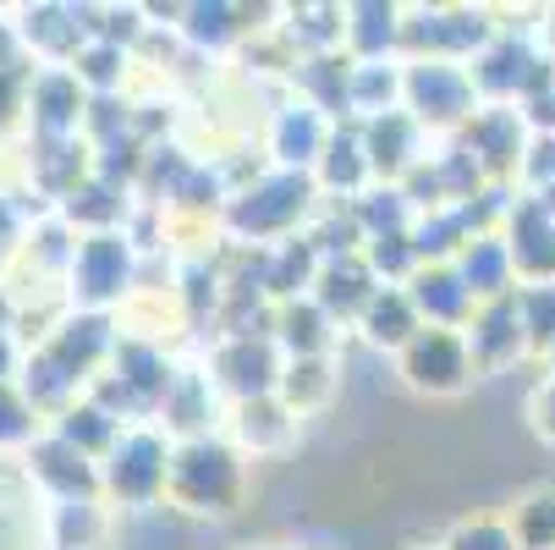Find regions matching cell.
I'll use <instances>...</instances> for the list:
<instances>
[{"mask_svg": "<svg viewBox=\"0 0 555 550\" xmlns=\"http://www.w3.org/2000/svg\"><path fill=\"white\" fill-rule=\"evenodd\" d=\"M512 534L522 550H555V490H533L512 512Z\"/></svg>", "mask_w": 555, "mask_h": 550, "instance_id": "6da1fadb", "label": "cell"}, {"mask_svg": "<svg viewBox=\"0 0 555 550\" xmlns=\"http://www.w3.org/2000/svg\"><path fill=\"white\" fill-rule=\"evenodd\" d=\"M451 550H522V545H517V534L501 528V523H467V528L451 539Z\"/></svg>", "mask_w": 555, "mask_h": 550, "instance_id": "7a4b0ae2", "label": "cell"}, {"mask_svg": "<svg viewBox=\"0 0 555 550\" xmlns=\"http://www.w3.org/2000/svg\"><path fill=\"white\" fill-rule=\"evenodd\" d=\"M533 430L544 435V440H555V380H544L539 391H533Z\"/></svg>", "mask_w": 555, "mask_h": 550, "instance_id": "3957f363", "label": "cell"}, {"mask_svg": "<svg viewBox=\"0 0 555 550\" xmlns=\"http://www.w3.org/2000/svg\"><path fill=\"white\" fill-rule=\"evenodd\" d=\"M550 380H555V347H550Z\"/></svg>", "mask_w": 555, "mask_h": 550, "instance_id": "277c9868", "label": "cell"}]
</instances>
